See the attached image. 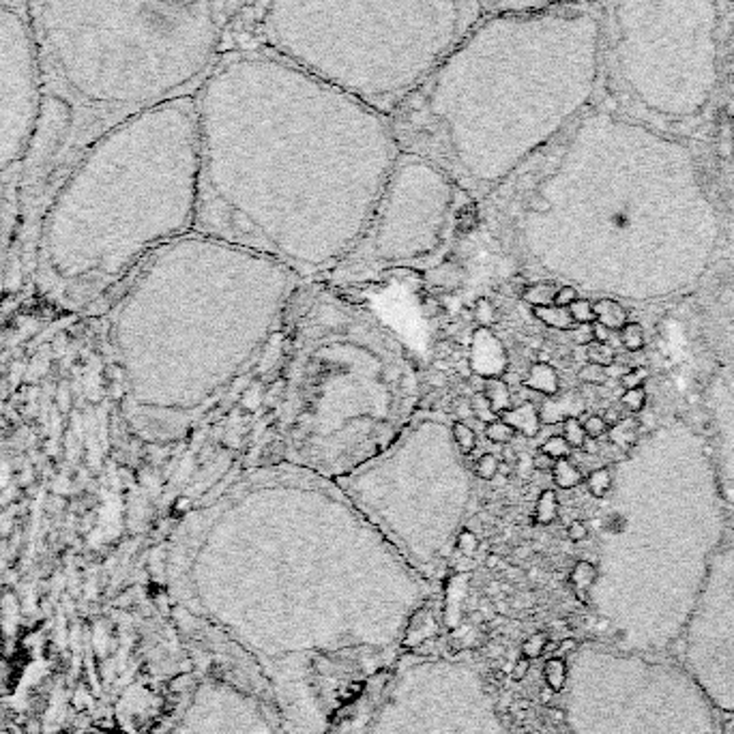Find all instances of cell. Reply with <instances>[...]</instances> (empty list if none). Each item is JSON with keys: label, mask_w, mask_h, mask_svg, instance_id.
Instances as JSON below:
<instances>
[{"label": "cell", "mask_w": 734, "mask_h": 734, "mask_svg": "<svg viewBox=\"0 0 734 734\" xmlns=\"http://www.w3.org/2000/svg\"><path fill=\"white\" fill-rule=\"evenodd\" d=\"M601 84L599 5L483 11L391 121L402 150L490 190L588 112Z\"/></svg>", "instance_id": "1"}, {"label": "cell", "mask_w": 734, "mask_h": 734, "mask_svg": "<svg viewBox=\"0 0 734 734\" xmlns=\"http://www.w3.org/2000/svg\"><path fill=\"white\" fill-rule=\"evenodd\" d=\"M194 102L198 202L370 207L402 155L391 116L264 45L226 50Z\"/></svg>", "instance_id": "2"}, {"label": "cell", "mask_w": 734, "mask_h": 734, "mask_svg": "<svg viewBox=\"0 0 734 734\" xmlns=\"http://www.w3.org/2000/svg\"><path fill=\"white\" fill-rule=\"evenodd\" d=\"M43 112L71 163L110 127L194 97L224 56L221 0H26ZM69 163V165H71Z\"/></svg>", "instance_id": "3"}, {"label": "cell", "mask_w": 734, "mask_h": 734, "mask_svg": "<svg viewBox=\"0 0 734 734\" xmlns=\"http://www.w3.org/2000/svg\"><path fill=\"white\" fill-rule=\"evenodd\" d=\"M194 97L140 112L90 142L69 165L43 224L41 266L71 299L127 275L198 215Z\"/></svg>", "instance_id": "4"}, {"label": "cell", "mask_w": 734, "mask_h": 734, "mask_svg": "<svg viewBox=\"0 0 734 734\" xmlns=\"http://www.w3.org/2000/svg\"><path fill=\"white\" fill-rule=\"evenodd\" d=\"M483 16L479 0H264V48L393 116Z\"/></svg>", "instance_id": "5"}, {"label": "cell", "mask_w": 734, "mask_h": 734, "mask_svg": "<svg viewBox=\"0 0 734 734\" xmlns=\"http://www.w3.org/2000/svg\"><path fill=\"white\" fill-rule=\"evenodd\" d=\"M603 77L631 106L672 123L704 110L719 77L715 0H606Z\"/></svg>", "instance_id": "6"}, {"label": "cell", "mask_w": 734, "mask_h": 734, "mask_svg": "<svg viewBox=\"0 0 734 734\" xmlns=\"http://www.w3.org/2000/svg\"><path fill=\"white\" fill-rule=\"evenodd\" d=\"M578 734H717L715 706L683 664L586 651L574 677Z\"/></svg>", "instance_id": "7"}, {"label": "cell", "mask_w": 734, "mask_h": 734, "mask_svg": "<svg viewBox=\"0 0 734 734\" xmlns=\"http://www.w3.org/2000/svg\"><path fill=\"white\" fill-rule=\"evenodd\" d=\"M43 112V82L26 0H0V172L24 161Z\"/></svg>", "instance_id": "8"}, {"label": "cell", "mask_w": 734, "mask_h": 734, "mask_svg": "<svg viewBox=\"0 0 734 734\" xmlns=\"http://www.w3.org/2000/svg\"><path fill=\"white\" fill-rule=\"evenodd\" d=\"M677 645L715 711L734 713V559L700 591Z\"/></svg>", "instance_id": "9"}, {"label": "cell", "mask_w": 734, "mask_h": 734, "mask_svg": "<svg viewBox=\"0 0 734 734\" xmlns=\"http://www.w3.org/2000/svg\"><path fill=\"white\" fill-rule=\"evenodd\" d=\"M500 419H503L505 423H509L515 432H522L526 438L537 436L539 429H541V415H539V410H537L530 402H526V404L520 406V408H509V410H505V412L500 415Z\"/></svg>", "instance_id": "10"}, {"label": "cell", "mask_w": 734, "mask_h": 734, "mask_svg": "<svg viewBox=\"0 0 734 734\" xmlns=\"http://www.w3.org/2000/svg\"><path fill=\"white\" fill-rule=\"evenodd\" d=\"M524 385L528 389L543 393V395H557L561 389V380H559L557 370L547 363H535L524 378Z\"/></svg>", "instance_id": "11"}, {"label": "cell", "mask_w": 734, "mask_h": 734, "mask_svg": "<svg viewBox=\"0 0 734 734\" xmlns=\"http://www.w3.org/2000/svg\"><path fill=\"white\" fill-rule=\"evenodd\" d=\"M593 310H595L597 322L606 324L610 331H620L627 324V312L614 299H597L593 303Z\"/></svg>", "instance_id": "12"}, {"label": "cell", "mask_w": 734, "mask_h": 734, "mask_svg": "<svg viewBox=\"0 0 734 734\" xmlns=\"http://www.w3.org/2000/svg\"><path fill=\"white\" fill-rule=\"evenodd\" d=\"M481 393L488 398L492 410L500 417L505 410L511 408V391H509V385L507 380L498 378V376H492V378H486L483 380V389Z\"/></svg>", "instance_id": "13"}, {"label": "cell", "mask_w": 734, "mask_h": 734, "mask_svg": "<svg viewBox=\"0 0 734 734\" xmlns=\"http://www.w3.org/2000/svg\"><path fill=\"white\" fill-rule=\"evenodd\" d=\"M532 316L547 324V327H552V329H559V331H571L576 327L571 314L567 307H559V305H545V307H532Z\"/></svg>", "instance_id": "14"}, {"label": "cell", "mask_w": 734, "mask_h": 734, "mask_svg": "<svg viewBox=\"0 0 734 734\" xmlns=\"http://www.w3.org/2000/svg\"><path fill=\"white\" fill-rule=\"evenodd\" d=\"M557 284L554 282H539V284H528L522 290V301H526L532 307H545V305H554V297H557Z\"/></svg>", "instance_id": "15"}, {"label": "cell", "mask_w": 734, "mask_h": 734, "mask_svg": "<svg viewBox=\"0 0 734 734\" xmlns=\"http://www.w3.org/2000/svg\"><path fill=\"white\" fill-rule=\"evenodd\" d=\"M552 477H554V483L561 488V490H574L578 488L584 477H582V471L569 460V457H565V460H557V466L552 471Z\"/></svg>", "instance_id": "16"}, {"label": "cell", "mask_w": 734, "mask_h": 734, "mask_svg": "<svg viewBox=\"0 0 734 734\" xmlns=\"http://www.w3.org/2000/svg\"><path fill=\"white\" fill-rule=\"evenodd\" d=\"M559 515V496L554 490H543L537 498L535 520L539 524H552Z\"/></svg>", "instance_id": "17"}, {"label": "cell", "mask_w": 734, "mask_h": 734, "mask_svg": "<svg viewBox=\"0 0 734 734\" xmlns=\"http://www.w3.org/2000/svg\"><path fill=\"white\" fill-rule=\"evenodd\" d=\"M586 488L591 492V496L595 498H606L608 492L612 490V471L608 466L595 469L588 477H586Z\"/></svg>", "instance_id": "18"}, {"label": "cell", "mask_w": 734, "mask_h": 734, "mask_svg": "<svg viewBox=\"0 0 734 734\" xmlns=\"http://www.w3.org/2000/svg\"><path fill=\"white\" fill-rule=\"evenodd\" d=\"M618 337H620V344L625 346V350H629V352H640L647 346L645 329H642V324H637V322H627L620 329Z\"/></svg>", "instance_id": "19"}, {"label": "cell", "mask_w": 734, "mask_h": 734, "mask_svg": "<svg viewBox=\"0 0 734 734\" xmlns=\"http://www.w3.org/2000/svg\"><path fill=\"white\" fill-rule=\"evenodd\" d=\"M451 434H453V440H455L457 449H460V453L469 455V453L475 451V447H477V436H475V432L471 429V425H466V423H462V421H455V423L451 425Z\"/></svg>", "instance_id": "20"}, {"label": "cell", "mask_w": 734, "mask_h": 734, "mask_svg": "<svg viewBox=\"0 0 734 734\" xmlns=\"http://www.w3.org/2000/svg\"><path fill=\"white\" fill-rule=\"evenodd\" d=\"M453 221H455L457 234H462V236H464V234H471L473 230H477V226H479V213H477L475 204L462 207L460 211L455 213Z\"/></svg>", "instance_id": "21"}, {"label": "cell", "mask_w": 734, "mask_h": 734, "mask_svg": "<svg viewBox=\"0 0 734 734\" xmlns=\"http://www.w3.org/2000/svg\"><path fill=\"white\" fill-rule=\"evenodd\" d=\"M567 442H569V447L571 449H582L584 447V442H586V432H584V427H582V421L578 419V417H567L565 421H563V434H561Z\"/></svg>", "instance_id": "22"}, {"label": "cell", "mask_w": 734, "mask_h": 734, "mask_svg": "<svg viewBox=\"0 0 734 734\" xmlns=\"http://www.w3.org/2000/svg\"><path fill=\"white\" fill-rule=\"evenodd\" d=\"M515 434H517V432H515L509 423H505L500 417H498L496 421H492V423H486V438H488L490 442L507 444V442H513Z\"/></svg>", "instance_id": "23"}, {"label": "cell", "mask_w": 734, "mask_h": 734, "mask_svg": "<svg viewBox=\"0 0 734 734\" xmlns=\"http://www.w3.org/2000/svg\"><path fill=\"white\" fill-rule=\"evenodd\" d=\"M647 400H649V393H647V387H633V389H625L623 398H620V404L631 412H642L647 408Z\"/></svg>", "instance_id": "24"}, {"label": "cell", "mask_w": 734, "mask_h": 734, "mask_svg": "<svg viewBox=\"0 0 734 734\" xmlns=\"http://www.w3.org/2000/svg\"><path fill=\"white\" fill-rule=\"evenodd\" d=\"M586 358H588V363H597V365L608 367L616 361V352L610 348V344L593 341L586 346Z\"/></svg>", "instance_id": "25"}, {"label": "cell", "mask_w": 734, "mask_h": 734, "mask_svg": "<svg viewBox=\"0 0 734 734\" xmlns=\"http://www.w3.org/2000/svg\"><path fill=\"white\" fill-rule=\"evenodd\" d=\"M569 314L574 318L576 324H593L597 318H595V310H593V303L588 299H576L569 307Z\"/></svg>", "instance_id": "26"}, {"label": "cell", "mask_w": 734, "mask_h": 734, "mask_svg": "<svg viewBox=\"0 0 734 734\" xmlns=\"http://www.w3.org/2000/svg\"><path fill=\"white\" fill-rule=\"evenodd\" d=\"M539 451L547 453L549 457H554V460H565V457L571 455V447H569V442H567L563 436H549V438L541 444Z\"/></svg>", "instance_id": "27"}, {"label": "cell", "mask_w": 734, "mask_h": 734, "mask_svg": "<svg viewBox=\"0 0 734 734\" xmlns=\"http://www.w3.org/2000/svg\"><path fill=\"white\" fill-rule=\"evenodd\" d=\"M578 378L580 383L584 385H603L608 383V374H606V367L603 365H597V363H586L580 367V372H578Z\"/></svg>", "instance_id": "28"}, {"label": "cell", "mask_w": 734, "mask_h": 734, "mask_svg": "<svg viewBox=\"0 0 734 734\" xmlns=\"http://www.w3.org/2000/svg\"><path fill=\"white\" fill-rule=\"evenodd\" d=\"M473 318H475L479 324H483V327H492V324L498 322V312H496V307L492 305V301H488V299H477V303H475V307H473Z\"/></svg>", "instance_id": "29"}, {"label": "cell", "mask_w": 734, "mask_h": 734, "mask_svg": "<svg viewBox=\"0 0 734 734\" xmlns=\"http://www.w3.org/2000/svg\"><path fill=\"white\" fill-rule=\"evenodd\" d=\"M471 408H473V417L475 419H479V421H483V423H492V421H496L498 419V415L492 410V406H490V402H488V398L479 391V393H475L473 398H471Z\"/></svg>", "instance_id": "30"}, {"label": "cell", "mask_w": 734, "mask_h": 734, "mask_svg": "<svg viewBox=\"0 0 734 734\" xmlns=\"http://www.w3.org/2000/svg\"><path fill=\"white\" fill-rule=\"evenodd\" d=\"M475 475L483 481H492L498 475V457L494 453H483L475 464Z\"/></svg>", "instance_id": "31"}, {"label": "cell", "mask_w": 734, "mask_h": 734, "mask_svg": "<svg viewBox=\"0 0 734 734\" xmlns=\"http://www.w3.org/2000/svg\"><path fill=\"white\" fill-rule=\"evenodd\" d=\"M649 376H651V370H649V367H645V365H635V367H631V370L620 378V385H623L625 389L645 387L647 380H649Z\"/></svg>", "instance_id": "32"}, {"label": "cell", "mask_w": 734, "mask_h": 734, "mask_svg": "<svg viewBox=\"0 0 734 734\" xmlns=\"http://www.w3.org/2000/svg\"><path fill=\"white\" fill-rule=\"evenodd\" d=\"M580 421H582V427H584L586 436H588V438H595V440H599V438L610 429L601 415H586V417L580 419Z\"/></svg>", "instance_id": "33"}, {"label": "cell", "mask_w": 734, "mask_h": 734, "mask_svg": "<svg viewBox=\"0 0 734 734\" xmlns=\"http://www.w3.org/2000/svg\"><path fill=\"white\" fill-rule=\"evenodd\" d=\"M455 547L460 549V552H462L464 557H473V554L477 552V549H479V539H477V535H475L473 530L466 528V530H462L460 535H457Z\"/></svg>", "instance_id": "34"}, {"label": "cell", "mask_w": 734, "mask_h": 734, "mask_svg": "<svg viewBox=\"0 0 734 734\" xmlns=\"http://www.w3.org/2000/svg\"><path fill=\"white\" fill-rule=\"evenodd\" d=\"M526 209H528V213L545 215V213H552V209H554V202H552V200H549L547 196H543V194H535V196H530V198H528V202H526Z\"/></svg>", "instance_id": "35"}, {"label": "cell", "mask_w": 734, "mask_h": 734, "mask_svg": "<svg viewBox=\"0 0 734 734\" xmlns=\"http://www.w3.org/2000/svg\"><path fill=\"white\" fill-rule=\"evenodd\" d=\"M554 466H557V460H554V457H549L547 453L537 451V453L532 455V469H535L537 473H552Z\"/></svg>", "instance_id": "36"}, {"label": "cell", "mask_w": 734, "mask_h": 734, "mask_svg": "<svg viewBox=\"0 0 734 734\" xmlns=\"http://www.w3.org/2000/svg\"><path fill=\"white\" fill-rule=\"evenodd\" d=\"M569 333H571L574 344H578V346H588V344H593V341H595L591 324H576V327H574Z\"/></svg>", "instance_id": "37"}, {"label": "cell", "mask_w": 734, "mask_h": 734, "mask_svg": "<svg viewBox=\"0 0 734 734\" xmlns=\"http://www.w3.org/2000/svg\"><path fill=\"white\" fill-rule=\"evenodd\" d=\"M576 299H580V297H578V290H576L574 286H561V288L557 290L554 305H559V307H569Z\"/></svg>", "instance_id": "38"}, {"label": "cell", "mask_w": 734, "mask_h": 734, "mask_svg": "<svg viewBox=\"0 0 734 734\" xmlns=\"http://www.w3.org/2000/svg\"><path fill=\"white\" fill-rule=\"evenodd\" d=\"M567 537H569L571 541H584V539L588 537V526H586L582 520H576V522H571V524H569V528H567Z\"/></svg>", "instance_id": "39"}, {"label": "cell", "mask_w": 734, "mask_h": 734, "mask_svg": "<svg viewBox=\"0 0 734 734\" xmlns=\"http://www.w3.org/2000/svg\"><path fill=\"white\" fill-rule=\"evenodd\" d=\"M631 367H633V365H629V363H620V361L616 358L612 365H608V367H606V374H608V378H618V380H620V378H623V376H625V374L631 370Z\"/></svg>", "instance_id": "40"}, {"label": "cell", "mask_w": 734, "mask_h": 734, "mask_svg": "<svg viewBox=\"0 0 734 734\" xmlns=\"http://www.w3.org/2000/svg\"><path fill=\"white\" fill-rule=\"evenodd\" d=\"M591 329H593V337H595V341H601V344H608L610 341V337H612V331L606 327V324H601V322H593L591 324Z\"/></svg>", "instance_id": "41"}, {"label": "cell", "mask_w": 734, "mask_h": 734, "mask_svg": "<svg viewBox=\"0 0 734 734\" xmlns=\"http://www.w3.org/2000/svg\"><path fill=\"white\" fill-rule=\"evenodd\" d=\"M601 417H603V421L608 423V427H616V425L623 421V415H620L616 408H608Z\"/></svg>", "instance_id": "42"}, {"label": "cell", "mask_w": 734, "mask_h": 734, "mask_svg": "<svg viewBox=\"0 0 734 734\" xmlns=\"http://www.w3.org/2000/svg\"><path fill=\"white\" fill-rule=\"evenodd\" d=\"M500 453H503V462H507V464H511V466L520 460V457H517V451L511 447V442L503 444V451H500Z\"/></svg>", "instance_id": "43"}, {"label": "cell", "mask_w": 734, "mask_h": 734, "mask_svg": "<svg viewBox=\"0 0 734 734\" xmlns=\"http://www.w3.org/2000/svg\"><path fill=\"white\" fill-rule=\"evenodd\" d=\"M429 385H432V387H444V385H447V376L440 374V372H438V374H432Z\"/></svg>", "instance_id": "44"}, {"label": "cell", "mask_w": 734, "mask_h": 734, "mask_svg": "<svg viewBox=\"0 0 734 734\" xmlns=\"http://www.w3.org/2000/svg\"><path fill=\"white\" fill-rule=\"evenodd\" d=\"M498 473H500V475H511V464L498 462Z\"/></svg>", "instance_id": "45"}, {"label": "cell", "mask_w": 734, "mask_h": 734, "mask_svg": "<svg viewBox=\"0 0 734 734\" xmlns=\"http://www.w3.org/2000/svg\"><path fill=\"white\" fill-rule=\"evenodd\" d=\"M732 715V719L728 721V725L723 728V732L721 734H734V713H730Z\"/></svg>", "instance_id": "46"}, {"label": "cell", "mask_w": 734, "mask_h": 734, "mask_svg": "<svg viewBox=\"0 0 734 734\" xmlns=\"http://www.w3.org/2000/svg\"><path fill=\"white\" fill-rule=\"evenodd\" d=\"M728 383H730V389H732V391H734V378H730V380H728Z\"/></svg>", "instance_id": "47"}, {"label": "cell", "mask_w": 734, "mask_h": 734, "mask_svg": "<svg viewBox=\"0 0 734 734\" xmlns=\"http://www.w3.org/2000/svg\"><path fill=\"white\" fill-rule=\"evenodd\" d=\"M479 3H483V0H479Z\"/></svg>", "instance_id": "48"}, {"label": "cell", "mask_w": 734, "mask_h": 734, "mask_svg": "<svg viewBox=\"0 0 734 734\" xmlns=\"http://www.w3.org/2000/svg\"><path fill=\"white\" fill-rule=\"evenodd\" d=\"M732 520H734V517H732Z\"/></svg>", "instance_id": "49"}]
</instances>
